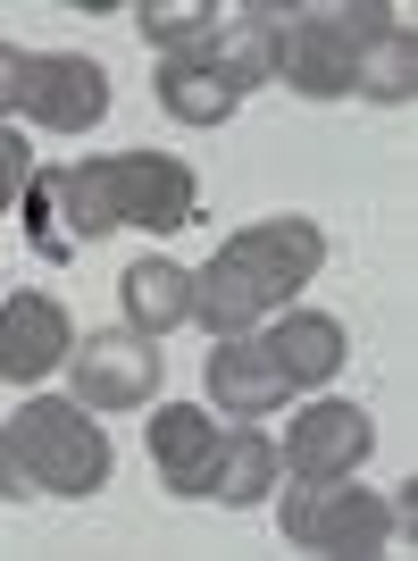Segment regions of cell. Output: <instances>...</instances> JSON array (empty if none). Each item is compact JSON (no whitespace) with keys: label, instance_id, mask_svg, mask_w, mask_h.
Segmentation results:
<instances>
[{"label":"cell","instance_id":"cell-1","mask_svg":"<svg viewBox=\"0 0 418 561\" xmlns=\"http://www.w3.org/2000/svg\"><path fill=\"white\" fill-rule=\"evenodd\" d=\"M193 218H201V176L167 151H109V160H76V168L59 160L25 176V243L59 268L93 234H117V227L176 234Z\"/></svg>","mask_w":418,"mask_h":561},{"label":"cell","instance_id":"cell-2","mask_svg":"<svg viewBox=\"0 0 418 561\" xmlns=\"http://www.w3.org/2000/svg\"><path fill=\"white\" fill-rule=\"evenodd\" d=\"M326 268V234L318 218L285 210V218H259V227L227 234L218 252L193 268V319L218 335H252L277 302H293L310 277Z\"/></svg>","mask_w":418,"mask_h":561},{"label":"cell","instance_id":"cell-3","mask_svg":"<svg viewBox=\"0 0 418 561\" xmlns=\"http://www.w3.org/2000/svg\"><path fill=\"white\" fill-rule=\"evenodd\" d=\"M109 436L101 420H84V402L34 394L9 411L0 427V503H34V494H101L109 486Z\"/></svg>","mask_w":418,"mask_h":561},{"label":"cell","instance_id":"cell-4","mask_svg":"<svg viewBox=\"0 0 418 561\" xmlns=\"http://www.w3.org/2000/svg\"><path fill=\"white\" fill-rule=\"evenodd\" d=\"M394 18H402V9H385V0H351V9H285V59H277V76L302 101H351L360 50H369Z\"/></svg>","mask_w":418,"mask_h":561},{"label":"cell","instance_id":"cell-5","mask_svg":"<svg viewBox=\"0 0 418 561\" xmlns=\"http://www.w3.org/2000/svg\"><path fill=\"white\" fill-rule=\"evenodd\" d=\"M277 528L293 545H310V553H351V561H369L394 545L402 512L385 503V494L369 486H351V478H302V486H285L277 494Z\"/></svg>","mask_w":418,"mask_h":561},{"label":"cell","instance_id":"cell-6","mask_svg":"<svg viewBox=\"0 0 418 561\" xmlns=\"http://www.w3.org/2000/svg\"><path fill=\"white\" fill-rule=\"evenodd\" d=\"M50 135H93L109 117V68L84 50H25V110Z\"/></svg>","mask_w":418,"mask_h":561},{"label":"cell","instance_id":"cell-7","mask_svg":"<svg viewBox=\"0 0 418 561\" xmlns=\"http://www.w3.org/2000/svg\"><path fill=\"white\" fill-rule=\"evenodd\" d=\"M68 377H76V402H84V411H135V402L160 394V352L135 328H101V335H76Z\"/></svg>","mask_w":418,"mask_h":561},{"label":"cell","instance_id":"cell-8","mask_svg":"<svg viewBox=\"0 0 418 561\" xmlns=\"http://www.w3.org/2000/svg\"><path fill=\"white\" fill-rule=\"evenodd\" d=\"M376 453V420L360 411V402H344V394H326V402H310L302 420L285 427V445H277V461L293 469V478H351V469Z\"/></svg>","mask_w":418,"mask_h":561},{"label":"cell","instance_id":"cell-9","mask_svg":"<svg viewBox=\"0 0 418 561\" xmlns=\"http://www.w3.org/2000/svg\"><path fill=\"white\" fill-rule=\"evenodd\" d=\"M76 352V328L50 294H0V377L9 386H43Z\"/></svg>","mask_w":418,"mask_h":561},{"label":"cell","instance_id":"cell-10","mask_svg":"<svg viewBox=\"0 0 418 561\" xmlns=\"http://www.w3.org/2000/svg\"><path fill=\"white\" fill-rule=\"evenodd\" d=\"M193 59H201V68H218L234 93H259V84L277 76V59H285V9H268V0L227 9V18L209 25V43L193 50Z\"/></svg>","mask_w":418,"mask_h":561},{"label":"cell","instance_id":"cell-11","mask_svg":"<svg viewBox=\"0 0 418 561\" xmlns=\"http://www.w3.org/2000/svg\"><path fill=\"white\" fill-rule=\"evenodd\" d=\"M285 394H293V386L277 377V360H268L259 335H218V352H209V411H227V420H268Z\"/></svg>","mask_w":418,"mask_h":561},{"label":"cell","instance_id":"cell-12","mask_svg":"<svg viewBox=\"0 0 418 561\" xmlns=\"http://www.w3.org/2000/svg\"><path fill=\"white\" fill-rule=\"evenodd\" d=\"M259 344H268V360H277L285 386H335V369L351 360L344 319H326V310H285Z\"/></svg>","mask_w":418,"mask_h":561},{"label":"cell","instance_id":"cell-13","mask_svg":"<svg viewBox=\"0 0 418 561\" xmlns=\"http://www.w3.org/2000/svg\"><path fill=\"white\" fill-rule=\"evenodd\" d=\"M277 478H285V461H277V445H268V427H218V453H209V478H201L209 503L259 512Z\"/></svg>","mask_w":418,"mask_h":561},{"label":"cell","instance_id":"cell-14","mask_svg":"<svg viewBox=\"0 0 418 561\" xmlns=\"http://www.w3.org/2000/svg\"><path fill=\"white\" fill-rule=\"evenodd\" d=\"M209 453H218V420H209L201 402H167V411H151V461H160L167 494H185V503H201Z\"/></svg>","mask_w":418,"mask_h":561},{"label":"cell","instance_id":"cell-15","mask_svg":"<svg viewBox=\"0 0 418 561\" xmlns=\"http://www.w3.org/2000/svg\"><path fill=\"white\" fill-rule=\"evenodd\" d=\"M117 302H126V328L135 335H176L193 319V268L176 260H135L117 277Z\"/></svg>","mask_w":418,"mask_h":561},{"label":"cell","instance_id":"cell-16","mask_svg":"<svg viewBox=\"0 0 418 561\" xmlns=\"http://www.w3.org/2000/svg\"><path fill=\"white\" fill-rule=\"evenodd\" d=\"M160 110L176 117V126H227V117L243 110V93L185 50V59H160Z\"/></svg>","mask_w":418,"mask_h":561},{"label":"cell","instance_id":"cell-17","mask_svg":"<svg viewBox=\"0 0 418 561\" xmlns=\"http://www.w3.org/2000/svg\"><path fill=\"white\" fill-rule=\"evenodd\" d=\"M351 93L376 101V110H402V101L418 93V43H410V25H385L369 50H360V76H351Z\"/></svg>","mask_w":418,"mask_h":561},{"label":"cell","instance_id":"cell-18","mask_svg":"<svg viewBox=\"0 0 418 561\" xmlns=\"http://www.w3.org/2000/svg\"><path fill=\"white\" fill-rule=\"evenodd\" d=\"M218 18H227L218 0H142V9H135V25L160 43V59H185V50H201Z\"/></svg>","mask_w":418,"mask_h":561},{"label":"cell","instance_id":"cell-19","mask_svg":"<svg viewBox=\"0 0 418 561\" xmlns=\"http://www.w3.org/2000/svg\"><path fill=\"white\" fill-rule=\"evenodd\" d=\"M25 176H34V151H25L18 126H0V210H18V202H25Z\"/></svg>","mask_w":418,"mask_h":561},{"label":"cell","instance_id":"cell-20","mask_svg":"<svg viewBox=\"0 0 418 561\" xmlns=\"http://www.w3.org/2000/svg\"><path fill=\"white\" fill-rule=\"evenodd\" d=\"M25 110V50L18 43H0V117Z\"/></svg>","mask_w":418,"mask_h":561},{"label":"cell","instance_id":"cell-21","mask_svg":"<svg viewBox=\"0 0 418 561\" xmlns=\"http://www.w3.org/2000/svg\"><path fill=\"white\" fill-rule=\"evenodd\" d=\"M0 285H9V277H0Z\"/></svg>","mask_w":418,"mask_h":561}]
</instances>
